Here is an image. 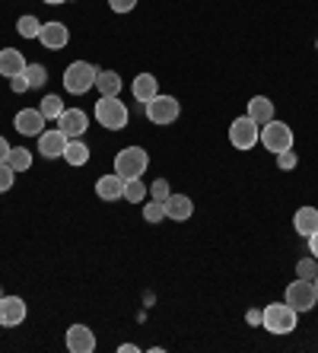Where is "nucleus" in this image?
<instances>
[{"label": "nucleus", "instance_id": "f257e3e1", "mask_svg": "<svg viewBox=\"0 0 318 353\" xmlns=\"http://www.w3.org/2000/svg\"><path fill=\"white\" fill-rule=\"evenodd\" d=\"M261 325L270 334H293L296 325H299V312L286 299L284 303H270L261 309Z\"/></svg>", "mask_w": 318, "mask_h": 353}, {"label": "nucleus", "instance_id": "f03ea898", "mask_svg": "<svg viewBox=\"0 0 318 353\" xmlns=\"http://www.w3.org/2000/svg\"><path fill=\"white\" fill-rule=\"evenodd\" d=\"M92 115H96V121L102 124V128H108V131H124L131 112H128V105H124L118 96H99Z\"/></svg>", "mask_w": 318, "mask_h": 353}, {"label": "nucleus", "instance_id": "7ed1b4c3", "mask_svg": "<svg viewBox=\"0 0 318 353\" xmlns=\"http://www.w3.org/2000/svg\"><path fill=\"white\" fill-rule=\"evenodd\" d=\"M99 67L90 64V61H74V64L64 70V90L70 96H86V92L96 86Z\"/></svg>", "mask_w": 318, "mask_h": 353}, {"label": "nucleus", "instance_id": "20e7f679", "mask_svg": "<svg viewBox=\"0 0 318 353\" xmlns=\"http://www.w3.org/2000/svg\"><path fill=\"white\" fill-rule=\"evenodd\" d=\"M150 169V153L143 147H124L115 157V172L121 179H140Z\"/></svg>", "mask_w": 318, "mask_h": 353}, {"label": "nucleus", "instance_id": "39448f33", "mask_svg": "<svg viewBox=\"0 0 318 353\" xmlns=\"http://www.w3.org/2000/svg\"><path fill=\"white\" fill-rule=\"evenodd\" d=\"M261 147L268 150V153H286V150H293V128L286 121H268L261 124Z\"/></svg>", "mask_w": 318, "mask_h": 353}, {"label": "nucleus", "instance_id": "423d86ee", "mask_svg": "<svg viewBox=\"0 0 318 353\" xmlns=\"http://www.w3.org/2000/svg\"><path fill=\"white\" fill-rule=\"evenodd\" d=\"M258 140H261V128L252 121L248 115H239L232 118L229 124V143L236 150H255L258 147Z\"/></svg>", "mask_w": 318, "mask_h": 353}, {"label": "nucleus", "instance_id": "0eeeda50", "mask_svg": "<svg viewBox=\"0 0 318 353\" xmlns=\"http://www.w3.org/2000/svg\"><path fill=\"white\" fill-rule=\"evenodd\" d=\"M181 115V105H179V99L175 96H166V92H159V96H153L147 102V118L153 124H172V121H179Z\"/></svg>", "mask_w": 318, "mask_h": 353}, {"label": "nucleus", "instance_id": "6e6552de", "mask_svg": "<svg viewBox=\"0 0 318 353\" xmlns=\"http://www.w3.org/2000/svg\"><path fill=\"white\" fill-rule=\"evenodd\" d=\"M286 303L293 305L296 312H312L318 305V290H315V283L312 280H293L290 287H286V296H284Z\"/></svg>", "mask_w": 318, "mask_h": 353}, {"label": "nucleus", "instance_id": "1a4fd4ad", "mask_svg": "<svg viewBox=\"0 0 318 353\" xmlns=\"http://www.w3.org/2000/svg\"><path fill=\"white\" fill-rule=\"evenodd\" d=\"M86 128H90V115H86L83 108H64V115L57 118V131L64 134L67 140L83 137Z\"/></svg>", "mask_w": 318, "mask_h": 353}, {"label": "nucleus", "instance_id": "9d476101", "mask_svg": "<svg viewBox=\"0 0 318 353\" xmlns=\"http://www.w3.org/2000/svg\"><path fill=\"white\" fill-rule=\"evenodd\" d=\"M26 299L23 296H0V328H17L26 321Z\"/></svg>", "mask_w": 318, "mask_h": 353}, {"label": "nucleus", "instance_id": "9b49d317", "mask_svg": "<svg viewBox=\"0 0 318 353\" xmlns=\"http://www.w3.org/2000/svg\"><path fill=\"white\" fill-rule=\"evenodd\" d=\"M45 121H48V118L41 115L39 108H19L17 118H13V128H17L23 137H39V134L45 131Z\"/></svg>", "mask_w": 318, "mask_h": 353}, {"label": "nucleus", "instance_id": "f8f14e48", "mask_svg": "<svg viewBox=\"0 0 318 353\" xmlns=\"http://www.w3.org/2000/svg\"><path fill=\"white\" fill-rule=\"evenodd\" d=\"M39 41H41V45H45L48 51H61L67 41H70V29H67L64 23H57V19H51V23H41Z\"/></svg>", "mask_w": 318, "mask_h": 353}, {"label": "nucleus", "instance_id": "ddd939ff", "mask_svg": "<svg viewBox=\"0 0 318 353\" xmlns=\"http://www.w3.org/2000/svg\"><path fill=\"white\" fill-rule=\"evenodd\" d=\"M67 350L70 353L96 350V334H92L90 325H70V328H67Z\"/></svg>", "mask_w": 318, "mask_h": 353}, {"label": "nucleus", "instance_id": "4468645a", "mask_svg": "<svg viewBox=\"0 0 318 353\" xmlns=\"http://www.w3.org/2000/svg\"><path fill=\"white\" fill-rule=\"evenodd\" d=\"M64 150H67V137L57 128H51V131H41L39 134V153L45 159H57V157H64Z\"/></svg>", "mask_w": 318, "mask_h": 353}, {"label": "nucleus", "instance_id": "2eb2a0df", "mask_svg": "<svg viewBox=\"0 0 318 353\" xmlns=\"http://www.w3.org/2000/svg\"><path fill=\"white\" fill-rule=\"evenodd\" d=\"M163 207H166V220H175V223H185L188 216L195 214V201L188 194H169L163 201Z\"/></svg>", "mask_w": 318, "mask_h": 353}, {"label": "nucleus", "instance_id": "dca6fc26", "mask_svg": "<svg viewBox=\"0 0 318 353\" xmlns=\"http://www.w3.org/2000/svg\"><path fill=\"white\" fill-rule=\"evenodd\" d=\"M26 64H29V61L23 58V51H17V48H3V51H0V77H3V80L19 77L26 70Z\"/></svg>", "mask_w": 318, "mask_h": 353}, {"label": "nucleus", "instance_id": "f3484780", "mask_svg": "<svg viewBox=\"0 0 318 353\" xmlns=\"http://www.w3.org/2000/svg\"><path fill=\"white\" fill-rule=\"evenodd\" d=\"M96 194L102 197V201H121L124 197V179L118 172H112V175H102V179L96 181Z\"/></svg>", "mask_w": 318, "mask_h": 353}, {"label": "nucleus", "instance_id": "a211bd4d", "mask_svg": "<svg viewBox=\"0 0 318 353\" xmlns=\"http://www.w3.org/2000/svg\"><path fill=\"white\" fill-rule=\"evenodd\" d=\"M245 115L261 128V124L274 121V102H270L268 96H252L248 99V112H245Z\"/></svg>", "mask_w": 318, "mask_h": 353}, {"label": "nucleus", "instance_id": "6ab92c4d", "mask_svg": "<svg viewBox=\"0 0 318 353\" xmlns=\"http://www.w3.org/2000/svg\"><path fill=\"white\" fill-rule=\"evenodd\" d=\"M131 92H134V99H137V102H143V105H147L153 96H159V83H156L153 74H137V77H134V83H131Z\"/></svg>", "mask_w": 318, "mask_h": 353}, {"label": "nucleus", "instance_id": "aec40b11", "mask_svg": "<svg viewBox=\"0 0 318 353\" xmlns=\"http://www.w3.org/2000/svg\"><path fill=\"white\" fill-rule=\"evenodd\" d=\"M293 230L299 232V236H306V239L318 230V210H315V207H299V210H296Z\"/></svg>", "mask_w": 318, "mask_h": 353}, {"label": "nucleus", "instance_id": "412c9836", "mask_svg": "<svg viewBox=\"0 0 318 353\" xmlns=\"http://www.w3.org/2000/svg\"><path fill=\"white\" fill-rule=\"evenodd\" d=\"M64 159L67 165H86L90 163V147L83 143V137H77V140H67V150H64Z\"/></svg>", "mask_w": 318, "mask_h": 353}, {"label": "nucleus", "instance_id": "4be33fe9", "mask_svg": "<svg viewBox=\"0 0 318 353\" xmlns=\"http://www.w3.org/2000/svg\"><path fill=\"white\" fill-rule=\"evenodd\" d=\"M96 90L102 92V96H118V92H121V77L115 74V70H99Z\"/></svg>", "mask_w": 318, "mask_h": 353}, {"label": "nucleus", "instance_id": "5701e85b", "mask_svg": "<svg viewBox=\"0 0 318 353\" xmlns=\"http://www.w3.org/2000/svg\"><path fill=\"white\" fill-rule=\"evenodd\" d=\"M64 108H67L64 99L57 96V92H51V96H45V99L39 102V112H41L45 118H51V121H57V118L64 115Z\"/></svg>", "mask_w": 318, "mask_h": 353}, {"label": "nucleus", "instance_id": "b1692460", "mask_svg": "<svg viewBox=\"0 0 318 353\" xmlns=\"http://www.w3.org/2000/svg\"><path fill=\"white\" fill-rule=\"evenodd\" d=\"M7 163H10V169L13 172H26V169H32V150H26V147H13L10 150V157H7Z\"/></svg>", "mask_w": 318, "mask_h": 353}, {"label": "nucleus", "instance_id": "393cba45", "mask_svg": "<svg viewBox=\"0 0 318 353\" xmlns=\"http://www.w3.org/2000/svg\"><path fill=\"white\" fill-rule=\"evenodd\" d=\"M124 201L143 204V201H147V185H143L140 179H124Z\"/></svg>", "mask_w": 318, "mask_h": 353}, {"label": "nucleus", "instance_id": "a878e982", "mask_svg": "<svg viewBox=\"0 0 318 353\" xmlns=\"http://www.w3.org/2000/svg\"><path fill=\"white\" fill-rule=\"evenodd\" d=\"M23 77L29 80V86H32V90H41V86L48 83V67H45V64H26Z\"/></svg>", "mask_w": 318, "mask_h": 353}, {"label": "nucleus", "instance_id": "bb28decb", "mask_svg": "<svg viewBox=\"0 0 318 353\" xmlns=\"http://www.w3.org/2000/svg\"><path fill=\"white\" fill-rule=\"evenodd\" d=\"M17 32L23 35V39H39V32H41V23H39V17H19L17 19Z\"/></svg>", "mask_w": 318, "mask_h": 353}, {"label": "nucleus", "instance_id": "cd10ccee", "mask_svg": "<svg viewBox=\"0 0 318 353\" xmlns=\"http://www.w3.org/2000/svg\"><path fill=\"white\" fill-rule=\"evenodd\" d=\"M315 274H318V258H299L296 261V277H302V280H315Z\"/></svg>", "mask_w": 318, "mask_h": 353}, {"label": "nucleus", "instance_id": "c85d7f7f", "mask_svg": "<svg viewBox=\"0 0 318 353\" xmlns=\"http://www.w3.org/2000/svg\"><path fill=\"white\" fill-rule=\"evenodd\" d=\"M143 220H147V223H163L166 220L163 201H150V204H143Z\"/></svg>", "mask_w": 318, "mask_h": 353}, {"label": "nucleus", "instance_id": "c756f323", "mask_svg": "<svg viewBox=\"0 0 318 353\" xmlns=\"http://www.w3.org/2000/svg\"><path fill=\"white\" fill-rule=\"evenodd\" d=\"M13 181H17V172L10 169V163H0V194L13 188Z\"/></svg>", "mask_w": 318, "mask_h": 353}, {"label": "nucleus", "instance_id": "7c9ffc66", "mask_svg": "<svg viewBox=\"0 0 318 353\" xmlns=\"http://www.w3.org/2000/svg\"><path fill=\"white\" fill-rule=\"evenodd\" d=\"M150 194H153V201H166V197L172 194V191H169V181H166V179H156L153 185H150Z\"/></svg>", "mask_w": 318, "mask_h": 353}, {"label": "nucleus", "instance_id": "2f4dec72", "mask_svg": "<svg viewBox=\"0 0 318 353\" xmlns=\"http://www.w3.org/2000/svg\"><path fill=\"white\" fill-rule=\"evenodd\" d=\"M296 163H299V159H296L293 150H286V153H277V165H280V169H296Z\"/></svg>", "mask_w": 318, "mask_h": 353}, {"label": "nucleus", "instance_id": "473e14b6", "mask_svg": "<svg viewBox=\"0 0 318 353\" xmlns=\"http://www.w3.org/2000/svg\"><path fill=\"white\" fill-rule=\"evenodd\" d=\"M108 7H112L115 13H131V10L137 7V0H108Z\"/></svg>", "mask_w": 318, "mask_h": 353}, {"label": "nucleus", "instance_id": "72a5a7b5", "mask_svg": "<svg viewBox=\"0 0 318 353\" xmlns=\"http://www.w3.org/2000/svg\"><path fill=\"white\" fill-rule=\"evenodd\" d=\"M10 90L17 92V96H23V92H26V90H32V86H29V80H26V77L19 74V77H13V80H10Z\"/></svg>", "mask_w": 318, "mask_h": 353}, {"label": "nucleus", "instance_id": "f704fd0d", "mask_svg": "<svg viewBox=\"0 0 318 353\" xmlns=\"http://www.w3.org/2000/svg\"><path fill=\"white\" fill-rule=\"evenodd\" d=\"M10 143H7V137H3V134H0V163H7V157H10Z\"/></svg>", "mask_w": 318, "mask_h": 353}, {"label": "nucleus", "instance_id": "c9c22d12", "mask_svg": "<svg viewBox=\"0 0 318 353\" xmlns=\"http://www.w3.org/2000/svg\"><path fill=\"white\" fill-rule=\"evenodd\" d=\"M309 255H312V258H318V230L309 236Z\"/></svg>", "mask_w": 318, "mask_h": 353}, {"label": "nucleus", "instance_id": "e433bc0d", "mask_svg": "<svg viewBox=\"0 0 318 353\" xmlns=\"http://www.w3.org/2000/svg\"><path fill=\"white\" fill-rule=\"evenodd\" d=\"M45 3H51V7H61V3H70V0H45Z\"/></svg>", "mask_w": 318, "mask_h": 353}, {"label": "nucleus", "instance_id": "4c0bfd02", "mask_svg": "<svg viewBox=\"0 0 318 353\" xmlns=\"http://www.w3.org/2000/svg\"><path fill=\"white\" fill-rule=\"evenodd\" d=\"M312 283H315V290H318V274H315V280H312Z\"/></svg>", "mask_w": 318, "mask_h": 353}, {"label": "nucleus", "instance_id": "58836bf2", "mask_svg": "<svg viewBox=\"0 0 318 353\" xmlns=\"http://www.w3.org/2000/svg\"><path fill=\"white\" fill-rule=\"evenodd\" d=\"M315 48H318V39H315Z\"/></svg>", "mask_w": 318, "mask_h": 353}, {"label": "nucleus", "instance_id": "ea45409f", "mask_svg": "<svg viewBox=\"0 0 318 353\" xmlns=\"http://www.w3.org/2000/svg\"><path fill=\"white\" fill-rule=\"evenodd\" d=\"M0 296H3V293H0Z\"/></svg>", "mask_w": 318, "mask_h": 353}]
</instances>
